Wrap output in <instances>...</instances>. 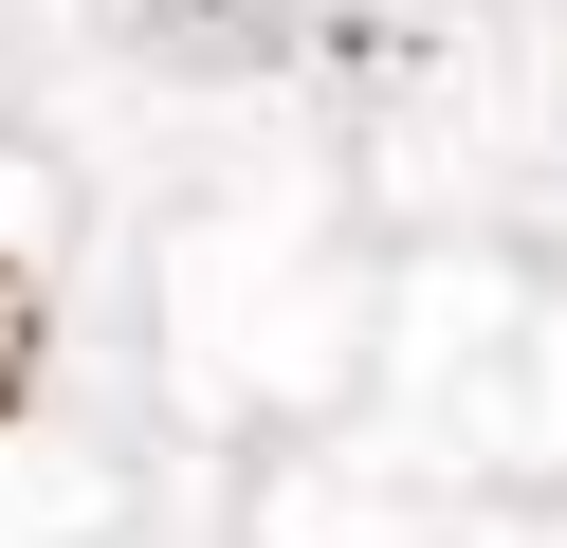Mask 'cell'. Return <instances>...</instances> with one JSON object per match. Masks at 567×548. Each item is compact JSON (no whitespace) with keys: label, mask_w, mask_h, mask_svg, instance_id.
I'll use <instances>...</instances> for the list:
<instances>
[{"label":"cell","mask_w":567,"mask_h":548,"mask_svg":"<svg viewBox=\"0 0 567 548\" xmlns=\"http://www.w3.org/2000/svg\"><path fill=\"white\" fill-rule=\"evenodd\" d=\"M19 384H38V275L0 256V421H19Z\"/></svg>","instance_id":"1"}]
</instances>
